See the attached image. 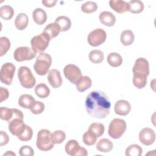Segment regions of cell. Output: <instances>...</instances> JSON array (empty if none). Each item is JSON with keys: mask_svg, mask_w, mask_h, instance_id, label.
Segmentation results:
<instances>
[{"mask_svg": "<svg viewBox=\"0 0 156 156\" xmlns=\"http://www.w3.org/2000/svg\"><path fill=\"white\" fill-rule=\"evenodd\" d=\"M85 106L86 111L90 116L102 119L110 113L111 103L104 92L93 91L87 96Z\"/></svg>", "mask_w": 156, "mask_h": 156, "instance_id": "cell-1", "label": "cell"}, {"mask_svg": "<svg viewBox=\"0 0 156 156\" xmlns=\"http://www.w3.org/2000/svg\"><path fill=\"white\" fill-rule=\"evenodd\" d=\"M133 74L132 82L135 87L141 89L147 83V77L149 74V64L144 58H138L135 60L132 69Z\"/></svg>", "mask_w": 156, "mask_h": 156, "instance_id": "cell-2", "label": "cell"}, {"mask_svg": "<svg viewBox=\"0 0 156 156\" xmlns=\"http://www.w3.org/2000/svg\"><path fill=\"white\" fill-rule=\"evenodd\" d=\"M51 63V56L47 53L41 52L36 58V61L34 65V69L38 75L44 76L49 72Z\"/></svg>", "mask_w": 156, "mask_h": 156, "instance_id": "cell-3", "label": "cell"}, {"mask_svg": "<svg viewBox=\"0 0 156 156\" xmlns=\"http://www.w3.org/2000/svg\"><path fill=\"white\" fill-rule=\"evenodd\" d=\"M54 143L51 139V133L47 129H41L37 133L36 146L42 151H48L54 147Z\"/></svg>", "mask_w": 156, "mask_h": 156, "instance_id": "cell-4", "label": "cell"}, {"mask_svg": "<svg viewBox=\"0 0 156 156\" xmlns=\"http://www.w3.org/2000/svg\"><path fill=\"white\" fill-rule=\"evenodd\" d=\"M18 77L21 85L25 88H32L36 83V79L30 69L25 66L20 67L18 70Z\"/></svg>", "mask_w": 156, "mask_h": 156, "instance_id": "cell-5", "label": "cell"}, {"mask_svg": "<svg viewBox=\"0 0 156 156\" xmlns=\"http://www.w3.org/2000/svg\"><path fill=\"white\" fill-rule=\"evenodd\" d=\"M126 130V123L124 119H113L110 123L108 133L113 139H118L122 136Z\"/></svg>", "mask_w": 156, "mask_h": 156, "instance_id": "cell-6", "label": "cell"}, {"mask_svg": "<svg viewBox=\"0 0 156 156\" xmlns=\"http://www.w3.org/2000/svg\"><path fill=\"white\" fill-rule=\"evenodd\" d=\"M50 40L51 38L49 35L44 32H42L40 35L34 36L30 40L32 49L36 53H41L48 48Z\"/></svg>", "mask_w": 156, "mask_h": 156, "instance_id": "cell-7", "label": "cell"}, {"mask_svg": "<svg viewBox=\"0 0 156 156\" xmlns=\"http://www.w3.org/2000/svg\"><path fill=\"white\" fill-rule=\"evenodd\" d=\"M15 70V66L13 63L7 62L3 64L0 71L1 82L7 85H11Z\"/></svg>", "mask_w": 156, "mask_h": 156, "instance_id": "cell-8", "label": "cell"}, {"mask_svg": "<svg viewBox=\"0 0 156 156\" xmlns=\"http://www.w3.org/2000/svg\"><path fill=\"white\" fill-rule=\"evenodd\" d=\"M107 38L105 31L101 28L92 30L88 35L87 41L88 44L93 47H97L104 43Z\"/></svg>", "mask_w": 156, "mask_h": 156, "instance_id": "cell-9", "label": "cell"}, {"mask_svg": "<svg viewBox=\"0 0 156 156\" xmlns=\"http://www.w3.org/2000/svg\"><path fill=\"white\" fill-rule=\"evenodd\" d=\"M63 73L66 79L73 84L77 83L82 77L80 68L73 64L66 65L64 67Z\"/></svg>", "mask_w": 156, "mask_h": 156, "instance_id": "cell-10", "label": "cell"}, {"mask_svg": "<svg viewBox=\"0 0 156 156\" xmlns=\"http://www.w3.org/2000/svg\"><path fill=\"white\" fill-rule=\"evenodd\" d=\"M36 56V52L27 46H21L16 49L13 54L14 59L17 62L32 60Z\"/></svg>", "mask_w": 156, "mask_h": 156, "instance_id": "cell-11", "label": "cell"}, {"mask_svg": "<svg viewBox=\"0 0 156 156\" xmlns=\"http://www.w3.org/2000/svg\"><path fill=\"white\" fill-rule=\"evenodd\" d=\"M65 149L66 154L71 156H86L88 155L87 149L81 147L75 140L68 141L65 144Z\"/></svg>", "mask_w": 156, "mask_h": 156, "instance_id": "cell-12", "label": "cell"}, {"mask_svg": "<svg viewBox=\"0 0 156 156\" xmlns=\"http://www.w3.org/2000/svg\"><path fill=\"white\" fill-rule=\"evenodd\" d=\"M139 140L145 146H150L155 142V132L149 127L143 128L139 133Z\"/></svg>", "mask_w": 156, "mask_h": 156, "instance_id": "cell-13", "label": "cell"}, {"mask_svg": "<svg viewBox=\"0 0 156 156\" xmlns=\"http://www.w3.org/2000/svg\"><path fill=\"white\" fill-rule=\"evenodd\" d=\"M48 81L54 88L60 87L62 84V78L58 70L52 69L48 73Z\"/></svg>", "mask_w": 156, "mask_h": 156, "instance_id": "cell-14", "label": "cell"}, {"mask_svg": "<svg viewBox=\"0 0 156 156\" xmlns=\"http://www.w3.org/2000/svg\"><path fill=\"white\" fill-rule=\"evenodd\" d=\"M131 110L130 103L126 100L118 101L114 106V110L116 114L121 116H126Z\"/></svg>", "mask_w": 156, "mask_h": 156, "instance_id": "cell-15", "label": "cell"}, {"mask_svg": "<svg viewBox=\"0 0 156 156\" xmlns=\"http://www.w3.org/2000/svg\"><path fill=\"white\" fill-rule=\"evenodd\" d=\"M109 5L115 12L120 14L128 12L130 8L129 2L122 0H110Z\"/></svg>", "mask_w": 156, "mask_h": 156, "instance_id": "cell-16", "label": "cell"}, {"mask_svg": "<svg viewBox=\"0 0 156 156\" xmlns=\"http://www.w3.org/2000/svg\"><path fill=\"white\" fill-rule=\"evenodd\" d=\"M101 23L108 27L113 26L116 22L115 16L111 12L104 11L101 12L99 16Z\"/></svg>", "mask_w": 156, "mask_h": 156, "instance_id": "cell-17", "label": "cell"}, {"mask_svg": "<svg viewBox=\"0 0 156 156\" xmlns=\"http://www.w3.org/2000/svg\"><path fill=\"white\" fill-rule=\"evenodd\" d=\"M35 102L34 98L28 94H22L18 99V105L22 108L26 109H30Z\"/></svg>", "mask_w": 156, "mask_h": 156, "instance_id": "cell-18", "label": "cell"}, {"mask_svg": "<svg viewBox=\"0 0 156 156\" xmlns=\"http://www.w3.org/2000/svg\"><path fill=\"white\" fill-rule=\"evenodd\" d=\"M32 18L36 24L42 25L46 21L47 15L44 10L41 8H37L33 11Z\"/></svg>", "mask_w": 156, "mask_h": 156, "instance_id": "cell-19", "label": "cell"}, {"mask_svg": "<svg viewBox=\"0 0 156 156\" xmlns=\"http://www.w3.org/2000/svg\"><path fill=\"white\" fill-rule=\"evenodd\" d=\"M29 18L27 15L24 13H19L15 20V25L17 29L20 30H23L26 29L28 25Z\"/></svg>", "mask_w": 156, "mask_h": 156, "instance_id": "cell-20", "label": "cell"}, {"mask_svg": "<svg viewBox=\"0 0 156 156\" xmlns=\"http://www.w3.org/2000/svg\"><path fill=\"white\" fill-rule=\"evenodd\" d=\"M113 147V143L107 138H102L96 144V149L98 151L105 153L110 152L112 150Z\"/></svg>", "mask_w": 156, "mask_h": 156, "instance_id": "cell-21", "label": "cell"}, {"mask_svg": "<svg viewBox=\"0 0 156 156\" xmlns=\"http://www.w3.org/2000/svg\"><path fill=\"white\" fill-rule=\"evenodd\" d=\"M60 32H61L60 28L55 22L48 24L43 31V32L48 34L51 39L56 37L59 34Z\"/></svg>", "mask_w": 156, "mask_h": 156, "instance_id": "cell-22", "label": "cell"}, {"mask_svg": "<svg viewBox=\"0 0 156 156\" xmlns=\"http://www.w3.org/2000/svg\"><path fill=\"white\" fill-rule=\"evenodd\" d=\"M107 61L111 66L116 68L121 65L122 63V58L118 53L111 52L108 55Z\"/></svg>", "mask_w": 156, "mask_h": 156, "instance_id": "cell-23", "label": "cell"}, {"mask_svg": "<svg viewBox=\"0 0 156 156\" xmlns=\"http://www.w3.org/2000/svg\"><path fill=\"white\" fill-rule=\"evenodd\" d=\"M134 38L135 36L132 30H125L121 34L120 41L124 46H129L133 43Z\"/></svg>", "mask_w": 156, "mask_h": 156, "instance_id": "cell-24", "label": "cell"}, {"mask_svg": "<svg viewBox=\"0 0 156 156\" xmlns=\"http://www.w3.org/2000/svg\"><path fill=\"white\" fill-rule=\"evenodd\" d=\"M76 85L78 91L83 92L91 87L92 81L88 76H83L81 77L79 82L76 84Z\"/></svg>", "mask_w": 156, "mask_h": 156, "instance_id": "cell-25", "label": "cell"}, {"mask_svg": "<svg viewBox=\"0 0 156 156\" xmlns=\"http://www.w3.org/2000/svg\"><path fill=\"white\" fill-rule=\"evenodd\" d=\"M55 23L59 26L62 32L68 30L71 26L70 19L65 16H60L57 17L55 20Z\"/></svg>", "mask_w": 156, "mask_h": 156, "instance_id": "cell-26", "label": "cell"}, {"mask_svg": "<svg viewBox=\"0 0 156 156\" xmlns=\"http://www.w3.org/2000/svg\"><path fill=\"white\" fill-rule=\"evenodd\" d=\"M35 93L40 98H46L49 95L50 90L45 83H40L35 87Z\"/></svg>", "mask_w": 156, "mask_h": 156, "instance_id": "cell-27", "label": "cell"}, {"mask_svg": "<svg viewBox=\"0 0 156 156\" xmlns=\"http://www.w3.org/2000/svg\"><path fill=\"white\" fill-rule=\"evenodd\" d=\"M130 6L129 12L132 13H140L144 10V4L139 0H133L129 2Z\"/></svg>", "mask_w": 156, "mask_h": 156, "instance_id": "cell-28", "label": "cell"}, {"mask_svg": "<svg viewBox=\"0 0 156 156\" xmlns=\"http://www.w3.org/2000/svg\"><path fill=\"white\" fill-rule=\"evenodd\" d=\"M88 57L90 60L93 63H101L104 58V53L100 51V50H98V49H94L91 51L88 55Z\"/></svg>", "mask_w": 156, "mask_h": 156, "instance_id": "cell-29", "label": "cell"}, {"mask_svg": "<svg viewBox=\"0 0 156 156\" xmlns=\"http://www.w3.org/2000/svg\"><path fill=\"white\" fill-rule=\"evenodd\" d=\"M14 15V10L8 5H5L0 8V16L5 20H9L12 18Z\"/></svg>", "mask_w": 156, "mask_h": 156, "instance_id": "cell-30", "label": "cell"}, {"mask_svg": "<svg viewBox=\"0 0 156 156\" xmlns=\"http://www.w3.org/2000/svg\"><path fill=\"white\" fill-rule=\"evenodd\" d=\"M88 130L91 132L98 138L104 134L105 127L101 123L93 122L90 124Z\"/></svg>", "mask_w": 156, "mask_h": 156, "instance_id": "cell-31", "label": "cell"}, {"mask_svg": "<svg viewBox=\"0 0 156 156\" xmlns=\"http://www.w3.org/2000/svg\"><path fill=\"white\" fill-rule=\"evenodd\" d=\"M143 153V149L138 144L130 145L126 149L125 154L126 156H140Z\"/></svg>", "mask_w": 156, "mask_h": 156, "instance_id": "cell-32", "label": "cell"}, {"mask_svg": "<svg viewBox=\"0 0 156 156\" xmlns=\"http://www.w3.org/2000/svg\"><path fill=\"white\" fill-rule=\"evenodd\" d=\"M97 138L98 137L94 133L89 130H87V132L84 133V134L83 135L82 140L83 142L86 145L92 146L96 143Z\"/></svg>", "mask_w": 156, "mask_h": 156, "instance_id": "cell-33", "label": "cell"}, {"mask_svg": "<svg viewBox=\"0 0 156 156\" xmlns=\"http://www.w3.org/2000/svg\"><path fill=\"white\" fill-rule=\"evenodd\" d=\"M13 116V108H9L4 107L0 108V118L8 122Z\"/></svg>", "mask_w": 156, "mask_h": 156, "instance_id": "cell-34", "label": "cell"}, {"mask_svg": "<svg viewBox=\"0 0 156 156\" xmlns=\"http://www.w3.org/2000/svg\"><path fill=\"white\" fill-rule=\"evenodd\" d=\"M66 138L65 133L60 130H55L51 133V139L54 144H60Z\"/></svg>", "mask_w": 156, "mask_h": 156, "instance_id": "cell-35", "label": "cell"}, {"mask_svg": "<svg viewBox=\"0 0 156 156\" xmlns=\"http://www.w3.org/2000/svg\"><path fill=\"white\" fill-rule=\"evenodd\" d=\"M10 48V41L7 37L0 38V56H3L7 53Z\"/></svg>", "mask_w": 156, "mask_h": 156, "instance_id": "cell-36", "label": "cell"}, {"mask_svg": "<svg viewBox=\"0 0 156 156\" xmlns=\"http://www.w3.org/2000/svg\"><path fill=\"white\" fill-rule=\"evenodd\" d=\"M98 7L96 2L87 1L81 5V10L85 13H91L97 10Z\"/></svg>", "mask_w": 156, "mask_h": 156, "instance_id": "cell-37", "label": "cell"}, {"mask_svg": "<svg viewBox=\"0 0 156 156\" xmlns=\"http://www.w3.org/2000/svg\"><path fill=\"white\" fill-rule=\"evenodd\" d=\"M32 135H33V131L32 128L27 125L25 130L17 138L22 141H28L32 139Z\"/></svg>", "mask_w": 156, "mask_h": 156, "instance_id": "cell-38", "label": "cell"}, {"mask_svg": "<svg viewBox=\"0 0 156 156\" xmlns=\"http://www.w3.org/2000/svg\"><path fill=\"white\" fill-rule=\"evenodd\" d=\"M44 110V105L41 101H36L34 102L32 107L30 108V112L33 114L38 115L41 113Z\"/></svg>", "mask_w": 156, "mask_h": 156, "instance_id": "cell-39", "label": "cell"}, {"mask_svg": "<svg viewBox=\"0 0 156 156\" xmlns=\"http://www.w3.org/2000/svg\"><path fill=\"white\" fill-rule=\"evenodd\" d=\"M19 154L21 156H32L34 155V151L30 146L26 145L20 149Z\"/></svg>", "mask_w": 156, "mask_h": 156, "instance_id": "cell-40", "label": "cell"}, {"mask_svg": "<svg viewBox=\"0 0 156 156\" xmlns=\"http://www.w3.org/2000/svg\"><path fill=\"white\" fill-rule=\"evenodd\" d=\"M0 91H1V93H0L1 101H0V102H2V101L6 100L9 98V91L7 89H6L2 87H1L0 88Z\"/></svg>", "mask_w": 156, "mask_h": 156, "instance_id": "cell-41", "label": "cell"}, {"mask_svg": "<svg viewBox=\"0 0 156 156\" xmlns=\"http://www.w3.org/2000/svg\"><path fill=\"white\" fill-rule=\"evenodd\" d=\"M9 141V137L7 133L4 132V131H1V141H0V145L1 146L5 145L8 143Z\"/></svg>", "mask_w": 156, "mask_h": 156, "instance_id": "cell-42", "label": "cell"}, {"mask_svg": "<svg viewBox=\"0 0 156 156\" xmlns=\"http://www.w3.org/2000/svg\"><path fill=\"white\" fill-rule=\"evenodd\" d=\"M57 0H43L41 1L43 5L46 7H54L57 3Z\"/></svg>", "mask_w": 156, "mask_h": 156, "instance_id": "cell-43", "label": "cell"}, {"mask_svg": "<svg viewBox=\"0 0 156 156\" xmlns=\"http://www.w3.org/2000/svg\"><path fill=\"white\" fill-rule=\"evenodd\" d=\"M16 155V154H15V153H13V152H12V151H7L6 153H5L3 155L4 156V155Z\"/></svg>", "mask_w": 156, "mask_h": 156, "instance_id": "cell-44", "label": "cell"}]
</instances>
